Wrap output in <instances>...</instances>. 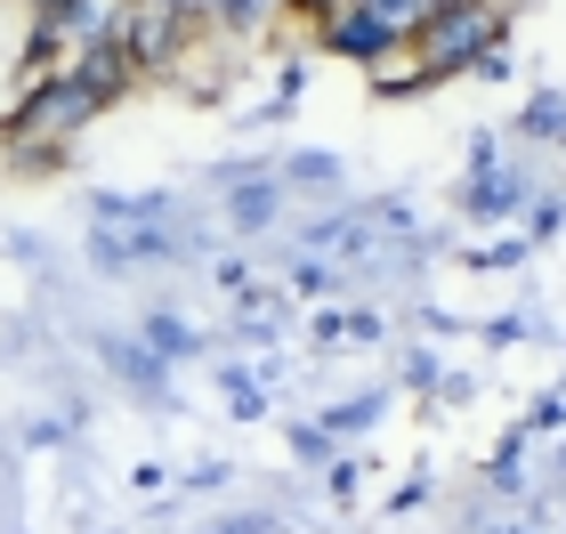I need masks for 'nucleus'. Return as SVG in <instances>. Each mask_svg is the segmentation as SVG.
<instances>
[{
    "mask_svg": "<svg viewBox=\"0 0 566 534\" xmlns=\"http://www.w3.org/2000/svg\"><path fill=\"white\" fill-rule=\"evenodd\" d=\"M485 33H494V9H485V0L437 9V17L421 24V65H429V73H453V65H470L478 49H485Z\"/></svg>",
    "mask_w": 566,
    "mask_h": 534,
    "instance_id": "obj_1",
    "label": "nucleus"
}]
</instances>
